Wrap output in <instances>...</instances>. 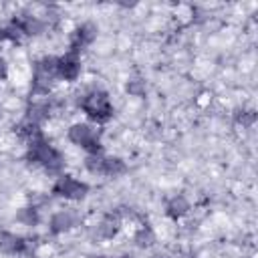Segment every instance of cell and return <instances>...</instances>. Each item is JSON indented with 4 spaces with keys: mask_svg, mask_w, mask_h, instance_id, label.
<instances>
[{
    "mask_svg": "<svg viewBox=\"0 0 258 258\" xmlns=\"http://www.w3.org/2000/svg\"><path fill=\"white\" fill-rule=\"evenodd\" d=\"M26 161L30 165L42 167L46 173H60L64 169V155L54 149L44 137H38L34 141H28L26 149Z\"/></svg>",
    "mask_w": 258,
    "mask_h": 258,
    "instance_id": "obj_1",
    "label": "cell"
},
{
    "mask_svg": "<svg viewBox=\"0 0 258 258\" xmlns=\"http://www.w3.org/2000/svg\"><path fill=\"white\" fill-rule=\"evenodd\" d=\"M79 107L93 123H107L115 113L109 93L103 89H91L83 93L79 99Z\"/></svg>",
    "mask_w": 258,
    "mask_h": 258,
    "instance_id": "obj_2",
    "label": "cell"
},
{
    "mask_svg": "<svg viewBox=\"0 0 258 258\" xmlns=\"http://www.w3.org/2000/svg\"><path fill=\"white\" fill-rule=\"evenodd\" d=\"M56 64H58V56H50V54H46V56H42L34 62V67H32V85H30L32 95H40V97L48 95L54 81L58 79Z\"/></svg>",
    "mask_w": 258,
    "mask_h": 258,
    "instance_id": "obj_3",
    "label": "cell"
},
{
    "mask_svg": "<svg viewBox=\"0 0 258 258\" xmlns=\"http://www.w3.org/2000/svg\"><path fill=\"white\" fill-rule=\"evenodd\" d=\"M67 137L73 145H79L87 151V155H99L103 153V145H101V135L97 131V127H93L91 123H73L67 129Z\"/></svg>",
    "mask_w": 258,
    "mask_h": 258,
    "instance_id": "obj_4",
    "label": "cell"
},
{
    "mask_svg": "<svg viewBox=\"0 0 258 258\" xmlns=\"http://www.w3.org/2000/svg\"><path fill=\"white\" fill-rule=\"evenodd\" d=\"M52 194L56 198H62V200H71V202H79V200H85L87 194H89V183L87 181H81L73 175H58L56 181L52 183Z\"/></svg>",
    "mask_w": 258,
    "mask_h": 258,
    "instance_id": "obj_5",
    "label": "cell"
},
{
    "mask_svg": "<svg viewBox=\"0 0 258 258\" xmlns=\"http://www.w3.org/2000/svg\"><path fill=\"white\" fill-rule=\"evenodd\" d=\"M97 32H99L97 24H93V22H81V24L75 26L73 32H71V38H69V50L81 54L83 48H87V46H91V44L95 42Z\"/></svg>",
    "mask_w": 258,
    "mask_h": 258,
    "instance_id": "obj_6",
    "label": "cell"
},
{
    "mask_svg": "<svg viewBox=\"0 0 258 258\" xmlns=\"http://www.w3.org/2000/svg\"><path fill=\"white\" fill-rule=\"evenodd\" d=\"M83 71V62H81V54L77 52H64L62 56H58V64H56V73L58 79L67 81V83H75L81 77Z\"/></svg>",
    "mask_w": 258,
    "mask_h": 258,
    "instance_id": "obj_7",
    "label": "cell"
},
{
    "mask_svg": "<svg viewBox=\"0 0 258 258\" xmlns=\"http://www.w3.org/2000/svg\"><path fill=\"white\" fill-rule=\"evenodd\" d=\"M0 250L10 256H20L30 252V238L18 236L14 232H0Z\"/></svg>",
    "mask_w": 258,
    "mask_h": 258,
    "instance_id": "obj_8",
    "label": "cell"
},
{
    "mask_svg": "<svg viewBox=\"0 0 258 258\" xmlns=\"http://www.w3.org/2000/svg\"><path fill=\"white\" fill-rule=\"evenodd\" d=\"M50 113H52V101H48V99L32 101V103L28 105V109H26V117H24V121H28V123L40 127V125L50 117Z\"/></svg>",
    "mask_w": 258,
    "mask_h": 258,
    "instance_id": "obj_9",
    "label": "cell"
},
{
    "mask_svg": "<svg viewBox=\"0 0 258 258\" xmlns=\"http://www.w3.org/2000/svg\"><path fill=\"white\" fill-rule=\"evenodd\" d=\"M16 22V26L22 30L24 36H38L46 30V20H42L40 16H32V14H20L12 18Z\"/></svg>",
    "mask_w": 258,
    "mask_h": 258,
    "instance_id": "obj_10",
    "label": "cell"
},
{
    "mask_svg": "<svg viewBox=\"0 0 258 258\" xmlns=\"http://www.w3.org/2000/svg\"><path fill=\"white\" fill-rule=\"evenodd\" d=\"M77 226V216L69 210H60L56 214H52L50 222H48V232L52 236H58V234H64L69 230H73Z\"/></svg>",
    "mask_w": 258,
    "mask_h": 258,
    "instance_id": "obj_11",
    "label": "cell"
},
{
    "mask_svg": "<svg viewBox=\"0 0 258 258\" xmlns=\"http://www.w3.org/2000/svg\"><path fill=\"white\" fill-rule=\"evenodd\" d=\"M121 230V214L119 212H109L103 216L99 222V238L103 240H113Z\"/></svg>",
    "mask_w": 258,
    "mask_h": 258,
    "instance_id": "obj_12",
    "label": "cell"
},
{
    "mask_svg": "<svg viewBox=\"0 0 258 258\" xmlns=\"http://www.w3.org/2000/svg\"><path fill=\"white\" fill-rule=\"evenodd\" d=\"M187 212H189V202H187L185 196H173V198L165 204V214H167V218H171V220H179V218H183Z\"/></svg>",
    "mask_w": 258,
    "mask_h": 258,
    "instance_id": "obj_13",
    "label": "cell"
},
{
    "mask_svg": "<svg viewBox=\"0 0 258 258\" xmlns=\"http://www.w3.org/2000/svg\"><path fill=\"white\" fill-rule=\"evenodd\" d=\"M127 171V165L121 157H105L103 155V167H101V175L105 177H117L123 175Z\"/></svg>",
    "mask_w": 258,
    "mask_h": 258,
    "instance_id": "obj_14",
    "label": "cell"
},
{
    "mask_svg": "<svg viewBox=\"0 0 258 258\" xmlns=\"http://www.w3.org/2000/svg\"><path fill=\"white\" fill-rule=\"evenodd\" d=\"M133 242H135L137 248H149V246H153V242H155V232L151 230V226L143 224V226H139V228L135 230Z\"/></svg>",
    "mask_w": 258,
    "mask_h": 258,
    "instance_id": "obj_15",
    "label": "cell"
},
{
    "mask_svg": "<svg viewBox=\"0 0 258 258\" xmlns=\"http://www.w3.org/2000/svg\"><path fill=\"white\" fill-rule=\"evenodd\" d=\"M16 220H18L22 226H28V228H32V226H36V224L40 222V212H38L34 206H26V208H20V210L16 212Z\"/></svg>",
    "mask_w": 258,
    "mask_h": 258,
    "instance_id": "obj_16",
    "label": "cell"
},
{
    "mask_svg": "<svg viewBox=\"0 0 258 258\" xmlns=\"http://www.w3.org/2000/svg\"><path fill=\"white\" fill-rule=\"evenodd\" d=\"M22 36H24V34H22V30L16 26V22H14V20H10V22H6V24H2V26H0V40L18 42Z\"/></svg>",
    "mask_w": 258,
    "mask_h": 258,
    "instance_id": "obj_17",
    "label": "cell"
},
{
    "mask_svg": "<svg viewBox=\"0 0 258 258\" xmlns=\"http://www.w3.org/2000/svg\"><path fill=\"white\" fill-rule=\"evenodd\" d=\"M234 119H236V123L242 125V127H252L254 121H256V111H254V109H238V111L234 113Z\"/></svg>",
    "mask_w": 258,
    "mask_h": 258,
    "instance_id": "obj_18",
    "label": "cell"
},
{
    "mask_svg": "<svg viewBox=\"0 0 258 258\" xmlns=\"http://www.w3.org/2000/svg\"><path fill=\"white\" fill-rule=\"evenodd\" d=\"M101 167H103V153L99 155H87L85 157V169L93 175H101Z\"/></svg>",
    "mask_w": 258,
    "mask_h": 258,
    "instance_id": "obj_19",
    "label": "cell"
},
{
    "mask_svg": "<svg viewBox=\"0 0 258 258\" xmlns=\"http://www.w3.org/2000/svg\"><path fill=\"white\" fill-rule=\"evenodd\" d=\"M127 93L129 95H133V97H141L143 93H145V83L143 81H139V79H133V81H129L127 83Z\"/></svg>",
    "mask_w": 258,
    "mask_h": 258,
    "instance_id": "obj_20",
    "label": "cell"
},
{
    "mask_svg": "<svg viewBox=\"0 0 258 258\" xmlns=\"http://www.w3.org/2000/svg\"><path fill=\"white\" fill-rule=\"evenodd\" d=\"M6 75H8V62L0 56V81H2V79H6Z\"/></svg>",
    "mask_w": 258,
    "mask_h": 258,
    "instance_id": "obj_21",
    "label": "cell"
},
{
    "mask_svg": "<svg viewBox=\"0 0 258 258\" xmlns=\"http://www.w3.org/2000/svg\"><path fill=\"white\" fill-rule=\"evenodd\" d=\"M95 258H109V256H95Z\"/></svg>",
    "mask_w": 258,
    "mask_h": 258,
    "instance_id": "obj_22",
    "label": "cell"
},
{
    "mask_svg": "<svg viewBox=\"0 0 258 258\" xmlns=\"http://www.w3.org/2000/svg\"><path fill=\"white\" fill-rule=\"evenodd\" d=\"M151 258H165V256H151Z\"/></svg>",
    "mask_w": 258,
    "mask_h": 258,
    "instance_id": "obj_23",
    "label": "cell"
},
{
    "mask_svg": "<svg viewBox=\"0 0 258 258\" xmlns=\"http://www.w3.org/2000/svg\"><path fill=\"white\" fill-rule=\"evenodd\" d=\"M121 258H131V256H121Z\"/></svg>",
    "mask_w": 258,
    "mask_h": 258,
    "instance_id": "obj_24",
    "label": "cell"
}]
</instances>
